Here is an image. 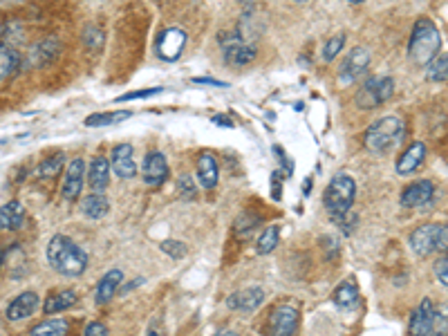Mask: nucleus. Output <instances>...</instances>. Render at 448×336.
Returning a JSON list of instances; mask_svg holds the SVG:
<instances>
[{
	"label": "nucleus",
	"instance_id": "nucleus-1",
	"mask_svg": "<svg viewBox=\"0 0 448 336\" xmlns=\"http://www.w3.org/2000/svg\"><path fill=\"white\" fill-rule=\"evenodd\" d=\"M47 260L61 276L77 278L86 271L88 256L79 245H74L67 235H54L47 245Z\"/></svg>",
	"mask_w": 448,
	"mask_h": 336
},
{
	"label": "nucleus",
	"instance_id": "nucleus-2",
	"mask_svg": "<svg viewBox=\"0 0 448 336\" xmlns=\"http://www.w3.org/2000/svg\"><path fill=\"white\" fill-rule=\"evenodd\" d=\"M442 47V34L435 27V23L428 18H419L413 27L408 54L417 65H428Z\"/></svg>",
	"mask_w": 448,
	"mask_h": 336
},
{
	"label": "nucleus",
	"instance_id": "nucleus-3",
	"mask_svg": "<svg viewBox=\"0 0 448 336\" xmlns=\"http://www.w3.org/2000/svg\"><path fill=\"white\" fill-rule=\"evenodd\" d=\"M405 137V125L399 117H383L374 121L366 133V146L376 155H388L397 150Z\"/></svg>",
	"mask_w": 448,
	"mask_h": 336
},
{
	"label": "nucleus",
	"instance_id": "nucleus-4",
	"mask_svg": "<svg viewBox=\"0 0 448 336\" xmlns=\"http://www.w3.org/2000/svg\"><path fill=\"white\" fill-rule=\"evenodd\" d=\"M354 198H357V181L349 175L341 173V175L332 177V181L327 184V189L323 193V204L327 208V213L336 222H341L349 213V208H352Z\"/></svg>",
	"mask_w": 448,
	"mask_h": 336
},
{
	"label": "nucleus",
	"instance_id": "nucleus-5",
	"mask_svg": "<svg viewBox=\"0 0 448 336\" xmlns=\"http://www.w3.org/2000/svg\"><path fill=\"white\" fill-rule=\"evenodd\" d=\"M446 224H422L410 233V249L417 256H430L435 251H446Z\"/></svg>",
	"mask_w": 448,
	"mask_h": 336
},
{
	"label": "nucleus",
	"instance_id": "nucleus-6",
	"mask_svg": "<svg viewBox=\"0 0 448 336\" xmlns=\"http://www.w3.org/2000/svg\"><path fill=\"white\" fill-rule=\"evenodd\" d=\"M392 92H395V81L390 77H370L357 92V106L363 110L376 108L386 103L392 96Z\"/></svg>",
	"mask_w": 448,
	"mask_h": 336
},
{
	"label": "nucleus",
	"instance_id": "nucleus-7",
	"mask_svg": "<svg viewBox=\"0 0 448 336\" xmlns=\"http://www.w3.org/2000/svg\"><path fill=\"white\" fill-rule=\"evenodd\" d=\"M370 67V52L366 47H354L349 50V54L345 56V61L339 69V81L341 86H347V83H354L361 74H366V69Z\"/></svg>",
	"mask_w": 448,
	"mask_h": 336
},
{
	"label": "nucleus",
	"instance_id": "nucleus-8",
	"mask_svg": "<svg viewBox=\"0 0 448 336\" xmlns=\"http://www.w3.org/2000/svg\"><path fill=\"white\" fill-rule=\"evenodd\" d=\"M298 327V310L291 305H278L269 316V336H293Z\"/></svg>",
	"mask_w": 448,
	"mask_h": 336
},
{
	"label": "nucleus",
	"instance_id": "nucleus-9",
	"mask_svg": "<svg viewBox=\"0 0 448 336\" xmlns=\"http://www.w3.org/2000/svg\"><path fill=\"white\" fill-rule=\"evenodd\" d=\"M264 301V291L260 287H247V289H240L231 293V296L227 298V305L229 310L233 312H242V314H251L256 312L258 307L262 305Z\"/></svg>",
	"mask_w": 448,
	"mask_h": 336
},
{
	"label": "nucleus",
	"instance_id": "nucleus-10",
	"mask_svg": "<svg viewBox=\"0 0 448 336\" xmlns=\"http://www.w3.org/2000/svg\"><path fill=\"white\" fill-rule=\"evenodd\" d=\"M432 195H435V184L428 179L415 181V184L405 186L401 193V206L405 208H417V206H426L432 202Z\"/></svg>",
	"mask_w": 448,
	"mask_h": 336
},
{
	"label": "nucleus",
	"instance_id": "nucleus-11",
	"mask_svg": "<svg viewBox=\"0 0 448 336\" xmlns=\"http://www.w3.org/2000/svg\"><path fill=\"white\" fill-rule=\"evenodd\" d=\"M38 307H40V301L36 296V291H23L9 303L7 318L13 320V323H18V320H25V318L34 316V312L38 310Z\"/></svg>",
	"mask_w": 448,
	"mask_h": 336
},
{
	"label": "nucleus",
	"instance_id": "nucleus-12",
	"mask_svg": "<svg viewBox=\"0 0 448 336\" xmlns=\"http://www.w3.org/2000/svg\"><path fill=\"white\" fill-rule=\"evenodd\" d=\"M142 177L148 186H159L168 177V164L162 152H148L142 164Z\"/></svg>",
	"mask_w": 448,
	"mask_h": 336
},
{
	"label": "nucleus",
	"instance_id": "nucleus-13",
	"mask_svg": "<svg viewBox=\"0 0 448 336\" xmlns=\"http://www.w3.org/2000/svg\"><path fill=\"white\" fill-rule=\"evenodd\" d=\"M186 45V34L181 30H166L164 34H159L157 38V54L162 56L164 61H175L177 56L181 54Z\"/></svg>",
	"mask_w": 448,
	"mask_h": 336
},
{
	"label": "nucleus",
	"instance_id": "nucleus-14",
	"mask_svg": "<svg viewBox=\"0 0 448 336\" xmlns=\"http://www.w3.org/2000/svg\"><path fill=\"white\" fill-rule=\"evenodd\" d=\"M83 177H86V162L81 157L72 159L67 166V173L63 179V198L65 200H77L83 189Z\"/></svg>",
	"mask_w": 448,
	"mask_h": 336
},
{
	"label": "nucleus",
	"instance_id": "nucleus-15",
	"mask_svg": "<svg viewBox=\"0 0 448 336\" xmlns=\"http://www.w3.org/2000/svg\"><path fill=\"white\" fill-rule=\"evenodd\" d=\"M432 316H435V307H432V301L424 298L422 303L415 307V312L410 316V325H408L410 336H428Z\"/></svg>",
	"mask_w": 448,
	"mask_h": 336
},
{
	"label": "nucleus",
	"instance_id": "nucleus-16",
	"mask_svg": "<svg viewBox=\"0 0 448 336\" xmlns=\"http://www.w3.org/2000/svg\"><path fill=\"white\" fill-rule=\"evenodd\" d=\"M112 171L117 173V177L121 179H130L137 173V166H135V157H133V146L128 144H119L112 150Z\"/></svg>",
	"mask_w": 448,
	"mask_h": 336
},
{
	"label": "nucleus",
	"instance_id": "nucleus-17",
	"mask_svg": "<svg viewBox=\"0 0 448 336\" xmlns=\"http://www.w3.org/2000/svg\"><path fill=\"white\" fill-rule=\"evenodd\" d=\"M256 59V47L245 43V40H233L229 38L227 40V50H224V61H227L229 65H235V67H242L247 63H251Z\"/></svg>",
	"mask_w": 448,
	"mask_h": 336
},
{
	"label": "nucleus",
	"instance_id": "nucleus-18",
	"mask_svg": "<svg viewBox=\"0 0 448 336\" xmlns=\"http://www.w3.org/2000/svg\"><path fill=\"white\" fill-rule=\"evenodd\" d=\"M424 159H426V144L415 142L413 146L405 148L403 155L399 157V162H397V173L399 175H410V173H415L417 168L424 164Z\"/></svg>",
	"mask_w": 448,
	"mask_h": 336
},
{
	"label": "nucleus",
	"instance_id": "nucleus-19",
	"mask_svg": "<svg viewBox=\"0 0 448 336\" xmlns=\"http://www.w3.org/2000/svg\"><path fill=\"white\" fill-rule=\"evenodd\" d=\"M121 280H123V271H121V269H110V271L99 280V285H96V293H94L96 305H106V303H110L112 296L117 293V289L121 287Z\"/></svg>",
	"mask_w": 448,
	"mask_h": 336
},
{
	"label": "nucleus",
	"instance_id": "nucleus-20",
	"mask_svg": "<svg viewBox=\"0 0 448 336\" xmlns=\"http://www.w3.org/2000/svg\"><path fill=\"white\" fill-rule=\"evenodd\" d=\"M25 222V206L16 200L0 206V231H16Z\"/></svg>",
	"mask_w": 448,
	"mask_h": 336
},
{
	"label": "nucleus",
	"instance_id": "nucleus-21",
	"mask_svg": "<svg viewBox=\"0 0 448 336\" xmlns=\"http://www.w3.org/2000/svg\"><path fill=\"white\" fill-rule=\"evenodd\" d=\"M218 177H220V171H218L215 157L211 155V152H202L200 159H198V179H200L202 189H206V191L215 189Z\"/></svg>",
	"mask_w": 448,
	"mask_h": 336
},
{
	"label": "nucleus",
	"instance_id": "nucleus-22",
	"mask_svg": "<svg viewBox=\"0 0 448 336\" xmlns=\"http://www.w3.org/2000/svg\"><path fill=\"white\" fill-rule=\"evenodd\" d=\"M108 177H110V162L106 157H94L88 171V184L92 186V191L103 193V189L108 186Z\"/></svg>",
	"mask_w": 448,
	"mask_h": 336
},
{
	"label": "nucleus",
	"instance_id": "nucleus-23",
	"mask_svg": "<svg viewBox=\"0 0 448 336\" xmlns=\"http://www.w3.org/2000/svg\"><path fill=\"white\" fill-rule=\"evenodd\" d=\"M79 301L77 291L74 289H61V291H52L50 296L45 298L43 310L45 314H56V312H63L67 307H72Z\"/></svg>",
	"mask_w": 448,
	"mask_h": 336
},
{
	"label": "nucleus",
	"instance_id": "nucleus-24",
	"mask_svg": "<svg viewBox=\"0 0 448 336\" xmlns=\"http://www.w3.org/2000/svg\"><path fill=\"white\" fill-rule=\"evenodd\" d=\"M108 200L103 193H92L88 198L81 200V213L86 215L88 220H101L108 213Z\"/></svg>",
	"mask_w": 448,
	"mask_h": 336
},
{
	"label": "nucleus",
	"instance_id": "nucleus-25",
	"mask_svg": "<svg viewBox=\"0 0 448 336\" xmlns=\"http://www.w3.org/2000/svg\"><path fill=\"white\" fill-rule=\"evenodd\" d=\"M133 112L130 110H115V112H99V115H90L86 119L88 128H106V125L119 123L123 119H130Z\"/></svg>",
	"mask_w": 448,
	"mask_h": 336
},
{
	"label": "nucleus",
	"instance_id": "nucleus-26",
	"mask_svg": "<svg viewBox=\"0 0 448 336\" xmlns=\"http://www.w3.org/2000/svg\"><path fill=\"white\" fill-rule=\"evenodd\" d=\"M67 320L63 318H50V320H43V323H38L32 327L30 336H67Z\"/></svg>",
	"mask_w": 448,
	"mask_h": 336
},
{
	"label": "nucleus",
	"instance_id": "nucleus-27",
	"mask_svg": "<svg viewBox=\"0 0 448 336\" xmlns=\"http://www.w3.org/2000/svg\"><path fill=\"white\" fill-rule=\"evenodd\" d=\"M359 301V289L354 283H349V280H345V283H341L339 287H336L334 291V303L341 307V310H349V307H354Z\"/></svg>",
	"mask_w": 448,
	"mask_h": 336
},
{
	"label": "nucleus",
	"instance_id": "nucleus-28",
	"mask_svg": "<svg viewBox=\"0 0 448 336\" xmlns=\"http://www.w3.org/2000/svg\"><path fill=\"white\" fill-rule=\"evenodd\" d=\"M18 63H21L18 52L13 50V47H9V45H3V43H0V81L16 72V69H18Z\"/></svg>",
	"mask_w": 448,
	"mask_h": 336
},
{
	"label": "nucleus",
	"instance_id": "nucleus-29",
	"mask_svg": "<svg viewBox=\"0 0 448 336\" xmlns=\"http://www.w3.org/2000/svg\"><path fill=\"white\" fill-rule=\"evenodd\" d=\"M278 240H280V229L276 227H267L262 233H260V237H258V245H256V249H258V254L260 256H267V254H271V251L278 247Z\"/></svg>",
	"mask_w": 448,
	"mask_h": 336
},
{
	"label": "nucleus",
	"instance_id": "nucleus-30",
	"mask_svg": "<svg viewBox=\"0 0 448 336\" xmlns=\"http://www.w3.org/2000/svg\"><path fill=\"white\" fill-rule=\"evenodd\" d=\"M446 72H448V59L444 54L435 56V59L426 65V79L428 81H446Z\"/></svg>",
	"mask_w": 448,
	"mask_h": 336
},
{
	"label": "nucleus",
	"instance_id": "nucleus-31",
	"mask_svg": "<svg viewBox=\"0 0 448 336\" xmlns=\"http://www.w3.org/2000/svg\"><path fill=\"white\" fill-rule=\"evenodd\" d=\"M63 162H65V155H63V152H54L52 157L43 159V164L38 166V175H40V177H54V175L63 168Z\"/></svg>",
	"mask_w": 448,
	"mask_h": 336
},
{
	"label": "nucleus",
	"instance_id": "nucleus-32",
	"mask_svg": "<svg viewBox=\"0 0 448 336\" xmlns=\"http://www.w3.org/2000/svg\"><path fill=\"white\" fill-rule=\"evenodd\" d=\"M343 45H345V34H336L334 38H330L327 43H325V47H323V59L325 61H332L334 56H339V52L343 50Z\"/></svg>",
	"mask_w": 448,
	"mask_h": 336
},
{
	"label": "nucleus",
	"instance_id": "nucleus-33",
	"mask_svg": "<svg viewBox=\"0 0 448 336\" xmlns=\"http://www.w3.org/2000/svg\"><path fill=\"white\" fill-rule=\"evenodd\" d=\"M164 92V88H146V90H135V92H128V94H121L115 99V103H125V101H135V99H148V96H155Z\"/></svg>",
	"mask_w": 448,
	"mask_h": 336
},
{
	"label": "nucleus",
	"instance_id": "nucleus-34",
	"mask_svg": "<svg viewBox=\"0 0 448 336\" xmlns=\"http://www.w3.org/2000/svg\"><path fill=\"white\" fill-rule=\"evenodd\" d=\"M162 251L166 256H171V258H184L186 256V245L184 242H177V240H164L162 245Z\"/></svg>",
	"mask_w": 448,
	"mask_h": 336
},
{
	"label": "nucleus",
	"instance_id": "nucleus-35",
	"mask_svg": "<svg viewBox=\"0 0 448 336\" xmlns=\"http://www.w3.org/2000/svg\"><path fill=\"white\" fill-rule=\"evenodd\" d=\"M428 336H446V314L444 312H437L435 310V316H432Z\"/></svg>",
	"mask_w": 448,
	"mask_h": 336
},
{
	"label": "nucleus",
	"instance_id": "nucleus-36",
	"mask_svg": "<svg viewBox=\"0 0 448 336\" xmlns=\"http://www.w3.org/2000/svg\"><path fill=\"white\" fill-rule=\"evenodd\" d=\"M177 184H179V195H181V198H191V200L195 198V193H198V191H195V184H193L191 175H181Z\"/></svg>",
	"mask_w": 448,
	"mask_h": 336
},
{
	"label": "nucleus",
	"instance_id": "nucleus-37",
	"mask_svg": "<svg viewBox=\"0 0 448 336\" xmlns=\"http://www.w3.org/2000/svg\"><path fill=\"white\" fill-rule=\"evenodd\" d=\"M448 258L446 256H442L439 260H437V264H435V278L439 280V285L442 287H448Z\"/></svg>",
	"mask_w": 448,
	"mask_h": 336
},
{
	"label": "nucleus",
	"instance_id": "nucleus-38",
	"mask_svg": "<svg viewBox=\"0 0 448 336\" xmlns=\"http://www.w3.org/2000/svg\"><path fill=\"white\" fill-rule=\"evenodd\" d=\"M83 336H108V330H106V325L103 323H90L88 327H86V334Z\"/></svg>",
	"mask_w": 448,
	"mask_h": 336
},
{
	"label": "nucleus",
	"instance_id": "nucleus-39",
	"mask_svg": "<svg viewBox=\"0 0 448 336\" xmlns=\"http://www.w3.org/2000/svg\"><path fill=\"white\" fill-rule=\"evenodd\" d=\"M195 83H200V86H213V88H227V83L224 81H215V79H204V77H198V79H193Z\"/></svg>",
	"mask_w": 448,
	"mask_h": 336
},
{
	"label": "nucleus",
	"instance_id": "nucleus-40",
	"mask_svg": "<svg viewBox=\"0 0 448 336\" xmlns=\"http://www.w3.org/2000/svg\"><path fill=\"white\" fill-rule=\"evenodd\" d=\"M213 123H218V125H227V128H233V121L229 119V117H213Z\"/></svg>",
	"mask_w": 448,
	"mask_h": 336
},
{
	"label": "nucleus",
	"instance_id": "nucleus-41",
	"mask_svg": "<svg viewBox=\"0 0 448 336\" xmlns=\"http://www.w3.org/2000/svg\"><path fill=\"white\" fill-rule=\"evenodd\" d=\"M218 336H237V334L235 332H220Z\"/></svg>",
	"mask_w": 448,
	"mask_h": 336
},
{
	"label": "nucleus",
	"instance_id": "nucleus-42",
	"mask_svg": "<svg viewBox=\"0 0 448 336\" xmlns=\"http://www.w3.org/2000/svg\"><path fill=\"white\" fill-rule=\"evenodd\" d=\"M3 260H5V254H3V249H0V269H3Z\"/></svg>",
	"mask_w": 448,
	"mask_h": 336
},
{
	"label": "nucleus",
	"instance_id": "nucleus-43",
	"mask_svg": "<svg viewBox=\"0 0 448 336\" xmlns=\"http://www.w3.org/2000/svg\"><path fill=\"white\" fill-rule=\"evenodd\" d=\"M148 336H159L157 332H148Z\"/></svg>",
	"mask_w": 448,
	"mask_h": 336
}]
</instances>
